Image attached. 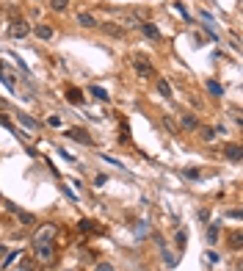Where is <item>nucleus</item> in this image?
I'll use <instances>...</instances> for the list:
<instances>
[{
  "label": "nucleus",
  "instance_id": "f257e3e1",
  "mask_svg": "<svg viewBox=\"0 0 243 271\" xmlns=\"http://www.w3.org/2000/svg\"><path fill=\"white\" fill-rule=\"evenodd\" d=\"M133 69H136L138 78H155V66H152V61H149L147 55H141V53L133 55Z\"/></svg>",
  "mask_w": 243,
  "mask_h": 271
},
{
  "label": "nucleus",
  "instance_id": "f03ea898",
  "mask_svg": "<svg viewBox=\"0 0 243 271\" xmlns=\"http://www.w3.org/2000/svg\"><path fill=\"white\" fill-rule=\"evenodd\" d=\"M33 255H36V260H39V263H44V266L55 263V247H53V241L36 244V247H33Z\"/></svg>",
  "mask_w": 243,
  "mask_h": 271
},
{
  "label": "nucleus",
  "instance_id": "7ed1b4c3",
  "mask_svg": "<svg viewBox=\"0 0 243 271\" xmlns=\"http://www.w3.org/2000/svg\"><path fill=\"white\" fill-rule=\"evenodd\" d=\"M180 127H183V130L196 133V130L202 127V122H199V116L191 114V111H180Z\"/></svg>",
  "mask_w": 243,
  "mask_h": 271
},
{
  "label": "nucleus",
  "instance_id": "20e7f679",
  "mask_svg": "<svg viewBox=\"0 0 243 271\" xmlns=\"http://www.w3.org/2000/svg\"><path fill=\"white\" fill-rule=\"evenodd\" d=\"M55 233H58V227H55V224H44V227H39V230H36V235H33V244L53 241V238H55Z\"/></svg>",
  "mask_w": 243,
  "mask_h": 271
},
{
  "label": "nucleus",
  "instance_id": "39448f33",
  "mask_svg": "<svg viewBox=\"0 0 243 271\" xmlns=\"http://www.w3.org/2000/svg\"><path fill=\"white\" fill-rule=\"evenodd\" d=\"M64 136H69L72 141H77V144H86V147L91 144V136L83 130V127H69V130H66Z\"/></svg>",
  "mask_w": 243,
  "mask_h": 271
},
{
  "label": "nucleus",
  "instance_id": "423d86ee",
  "mask_svg": "<svg viewBox=\"0 0 243 271\" xmlns=\"http://www.w3.org/2000/svg\"><path fill=\"white\" fill-rule=\"evenodd\" d=\"M224 158H230L232 163H238L243 158V150H241V144H224Z\"/></svg>",
  "mask_w": 243,
  "mask_h": 271
},
{
  "label": "nucleus",
  "instance_id": "0eeeda50",
  "mask_svg": "<svg viewBox=\"0 0 243 271\" xmlns=\"http://www.w3.org/2000/svg\"><path fill=\"white\" fill-rule=\"evenodd\" d=\"M138 30H144V33H147V39H152V42H160V28H158V25L141 22V25H138Z\"/></svg>",
  "mask_w": 243,
  "mask_h": 271
},
{
  "label": "nucleus",
  "instance_id": "6e6552de",
  "mask_svg": "<svg viewBox=\"0 0 243 271\" xmlns=\"http://www.w3.org/2000/svg\"><path fill=\"white\" fill-rule=\"evenodd\" d=\"M33 33H36V36H39V39H42V42H50V39H53V33H55V30L50 28V25L39 22V25H33Z\"/></svg>",
  "mask_w": 243,
  "mask_h": 271
},
{
  "label": "nucleus",
  "instance_id": "1a4fd4ad",
  "mask_svg": "<svg viewBox=\"0 0 243 271\" xmlns=\"http://www.w3.org/2000/svg\"><path fill=\"white\" fill-rule=\"evenodd\" d=\"M155 89H158V94H160V97H166V100H172V94H174L166 78H155Z\"/></svg>",
  "mask_w": 243,
  "mask_h": 271
},
{
  "label": "nucleus",
  "instance_id": "9d476101",
  "mask_svg": "<svg viewBox=\"0 0 243 271\" xmlns=\"http://www.w3.org/2000/svg\"><path fill=\"white\" fill-rule=\"evenodd\" d=\"M227 244H230L232 252H241V249H243V233H241V230H232V233H230V241H227Z\"/></svg>",
  "mask_w": 243,
  "mask_h": 271
},
{
  "label": "nucleus",
  "instance_id": "9b49d317",
  "mask_svg": "<svg viewBox=\"0 0 243 271\" xmlns=\"http://www.w3.org/2000/svg\"><path fill=\"white\" fill-rule=\"evenodd\" d=\"M77 25H83V28H97L100 22H97V17H94V14L80 11V14H77Z\"/></svg>",
  "mask_w": 243,
  "mask_h": 271
},
{
  "label": "nucleus",
  "instance_id": "f8f14e48",
  "mask_svg": "<svg viewBox=\"0 0 243 271\" xmlns=\"http://www.w3.org/2000/svg\"><path fill=\"white\" fill-rule=\"evenodd\" d=\"M160 122H163V127H166V130L172 133V136H180V125H177V122H174L169 114H163V116H160Z\"/></svg>",
  "mask_w": 243,
  "mask_h": 271
},
{
  "label": "nucleus",
  "instance_id": "ddd939ff",
  "mask_svg": "<svg viewBox=\"0 0 243 271\" xmlns=\"http://www.w3.org/2000/svg\"><path fill=\"white\" fill-rule=\"evenodd\" d=\"M25 33H28V22L17 19V22H14V28H11V36H14V39H22Z\"/></svg>",
  "mask_w": 243,
  "mask_h": 271
},
{
  "label": "nucleus",
  "instance_id": "4468645a",
  "mask_svg": "<svg viewBox=\"0 0 243 271\" xmlns=\"http://www.w3.org/2000/svg\"><path fill=\"white\" fill-rule=\"evenodd\" d=\"M66 100H72L75 105H80V103H83V94H80L75 86H66Z\"/></svg>",
  "mask_w": 243,
  "mask_h": 271
},
{
  "label": "nucleus",
  "instance_id": "2eb2a0df",
  "mask_svg": "<svg viewBox=\"0 0 243 271\" xmlns=\"http://www.w3.org/2000/svg\"><path fill=\"white\" fill-rule=\"evenodd\" d=\"M17 119H19V125H22V127H28V130H39V122H36V119H30V116L17 114Z\"/></svg>",
  "mask_w": 243,
  "mask_h": 271
},
{
  "label": "nucleus",
  "instance_id": "dca6fc26",
  "mask_svg": "<svg viewBox=\"0 0 243 271\" xmlns=\"http://www.w3.org/2000/svg\"><path fill=\"white\" fill-rule=\"evenodd\" d=\"M202 136V141H205V144H210V141H216V130L213 127H199V130H196Z\"/></svg>",
  "mask_w": 243,
  "mask_h": 271
},
{
  "label": "nucleus",
  "instance_id": "f3484780",
  "mask_svg": "<svg viewBox=\"0 0 243 271\" xmlns=\"http://www.w3.org/2000/svg\"><path fill=\"white\" fill-rule=\"evenodd\" d=\"M17 216H19V222H22L25 227H36V219L30 216V213H25V211H17Z\"/></svg>",
  "mask_w": 243,
  "mask_h": 271
},
{
  "label": "nucleus",
  "instance_id": "a211bd4d",
  "mask_svg": "<svg viewBox=\"0 0 243 271\" xmlns=\"http://www.w3.org/2000/svg\"><path fill=\"white\" fill-rule=\"evenodd\" d=\"M89 91H91V94H94V97H97V100H102V103H108V91H105V89H102V86H91V89H89Z\"/></svg>",
  "mask_w": 243,
  "mask_h": 271
},
{
  "label": "nucleus",
  "instance_id": "6ab92c4d",
  "mask_svg": "<svg viewBox=\"0 0 243 271\" xmlns=\"http://www.w3.org/2000/svg\"><path fill=\"white\" fill-rule=\"evenodd\" d=\"M66 6H69V0H50V8H53V11H66Z\"/></svg>",
  "mask_w": 243,
  "mask_h": 271
},
{
  "label": "nucleus",
  "instance_id": "aec40b11",
  "mask_svg": "<svg viewBox=\"0 0 243 271\" xmlns=\"http://www.w3.org/2000/svg\"><path fill=\"white\" fill-rule=\"evenodd\" d=\"M208 89H210V94H213V97H221V94H224V89H221L219 80H208Z\"/></svg>",
  "mask_w": 243,
  "mask_h": 271
},
{
  "label": "nucleus",
  "instance_id": "412c9836",
  "mask_svg": "<svg viewBox=\"0 0 243 271\" xmlns=\"http://www.w3.org/2000/svg\"><path fill=\"white\" fill-rule=\"evenodd\" d=\"M208 238H210V244H216V241H219V224H213V227H210Z\"/></svg>",
  "mask_w": 243,
  "mask_h": 271
},
{
  "label": "nucleus",
  "instance_id": "4be33fe9",
  "mask_svg": "<svg viewBox=\"0 0 243 271\" xmlns=\"http://www.w3.org/2000/svg\"><path fill=\"white\" fill-rule=\"evenodd\" d=\"M183 177H188V180H196V177H199V169H185Z\"/></svg>",
  "mask_w": 243,
  "mask_h": 271
},
{
  "label": "nucleus",
  "instance_id": "5701e85b",
  "mask_svg": "<svg viewBox=\"0 0 243 271\" xmlns=\"http://www.w3.org/2000/svg\"><path fill=\"white\" fill-rule=\"evenodd\" d=\"M105 30H108V33H113V36H122V28H116V25H105Z\"/></svg>",
  "mask_w": 243,
  "mask_h": 271
},
{
  "label": "nucleus",
  "instance_id": "b1692460",
  "mask_svg": "<svg viewBox=\"0 0 243 271\" xmlns=\"http://www.w3.org/2000/svg\"><path fill=\"white\" fill-rule=\"evenodd\" d=\"M224 216H227V219H235V222H238V219H241V211H238V208H232V211L224 213Z\"/></svg>",
  "mask_w": 243,
  "mask_h": 271
},
{
  "label": "nucleus",
  "instance_id": "393cba45",
  "mask_svg": "<svg viewBox=\"0 0 243 271\" xmlns=\"http://www.w3.org/2000/svg\"><path fill=\"white\" fill-rule=\"evenodd\" d=\"M94 271H113V266H111V263H97Z\"/></svg>",
  "mask_w": 243,
  "mask_h": 271
},
{
  "label": "nucleus",
  "instance_id": "a878e982",
  "mask_svg": "<svg viewBox=\"0 0 243 271\" xmlns=\"http://www.w3.org/2000/svg\"><path fill=\"white\" fill-rule=\"evenodd\" d=\"M6 252H8V247H3V244H0V258H6Z\"/></svg>",
  "mask_w": 243,
  "mask_h": 271
},
{
  "label": "nucleus",
  "instance_id": "bb28decb",
  "mask_svg": "<svg viewBox=\"0 0 243 271\" xmlns=\"http://www.w3.org/2000/svg\"><path fill=\"white\" fill-rule=\"evenodd\" d=\"M64 271H75V269H64Z\"/></svg>",
  "mask_w": 243,
  "mask_h": 271
}]
</instances>
